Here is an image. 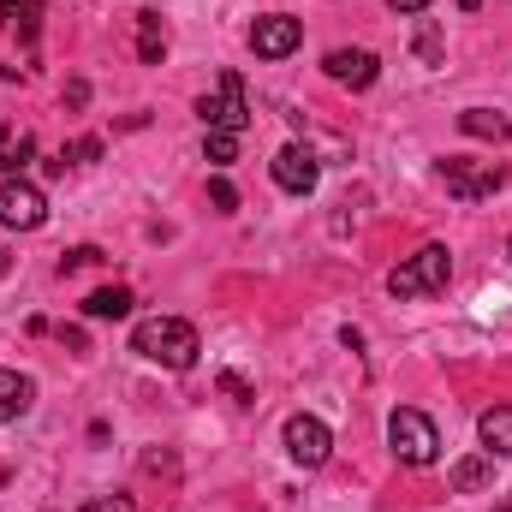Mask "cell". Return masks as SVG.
<instances>
[{"label":"cell","mask_w":512,"mask_h":512,"mask_svg":"<svg viewBox=\"0 0 512 512\" xmlns=\"http://www.w3.org/2000/svg\"><path fill=\"white\" fill-rule=\"evenodd\" d=\"M131 352L149 358V364H161V370H191L203 346H197V328H191V322H179V316H149V322H137Z\"/></svg>","instance_id":"1"},{"label":"cell","mask_w":512,"mask_h":512,"mask_svg":"<svg viewBox=\"0 0 512 512\" xmlns=\"http://www.w3.org/2000/svg\"><path fill=\"white\" fill-rule=\"evenodd\" d=\"M447 280H453V251L447 245H423L417 256H405L387 274V292L393 298H435V292H447Z\"/></svg>","instance_id":"2"},{"label":"cell","mask_w":512,"mask_h":512,"mask_svg":"<svg viewBox=\"0 0 512 512\" xmlns=\"http://www.w3.org/2000/svg\"><path fill=\"white\" fill-rule=\"evenodd\" d=\"M387 441H393V453H399L405 465H435V447H441L435 423H429L417 405H399V411L387 417Z\"/></svg>","instance_id":"3"},{"label":"cell","mask_w":512,"mask_h":512,"mask_svg":"<svg viewBox=\"0 0 512 512\" xmlns=\"http://www.w3.org/2000/svg\"><path fill=\"white\" fill-rule=\"evenodd\" d=\"M441 179L459 203H477V197H495L507 185V167L501 161H465V155H447L441 161Z\"/></svg>","instance_id":"4"},{"label":"cell","mask_w":512,"mask_h":512,"mask_svg":"<svg viewBox=\"0 0 512 512\" xmlns=\"http://www.w3.org/2000/svg\"><path fill=\"white\" fill-rule=\"evenodd\" d=\"M280 441H286V453H292V465H304V471H316V465H328V453H334V435H328V423H322V417H310V411H298V417H286V429H280Z\"/></svg>","instance_id":"5"},{"label":"cell","mask_w":512,"mask_h":512,"mask_svg":"<svg viewBox=\"0 0 512 512\" xmlns=\"http://www.w3.org/2000/svg\"><path fill=\"white\" fill-rule=\"evenodd\" d=\"M197 120L209 131H245L251 126V108H245V84L227 72L209 96H197Z\"/></svg>","instance_id":"6"},{"label":"cell","mask_w":512,"mask_h":512,"mask_svg":"<svg viewBox=\"0 0 512 512\" xmlns=\"http://www.w3.org/2000/svg\"><path fill=\"white\" fill-rule=\"evenodd\" d=\"M48 221V197H42V185H30V179H0V227H12V233H36Z\"/></svg>","instance_id":"7"},{"label":"cell","mask_w":512,"mask_h":512,"mask_svg":"<svg viewBox=\"0 0 512 512\" xmlns=\"http://www.w3.org/2000/svg\"><path fill=\"white\" fill-rule=\"evenodd\" d=\"M298 42H304V24H298V18H286V12H268V18H256V24H251L256 60H286Z\"/></svg>","instance_id":"8"},{"label":"cell","mask_w":512,"mask_h":512,"mask_svg":"<svg viewBox=\"0 0 512 512\" xmlns=\"http://www.w3.org/2000/svg\"><path fill=\"white\" fill-rule=\"evenodd\" d=\"M316 179H322V167H316V155H310L304 143H286V149L274 155V185H280V191L310 197V191H316Z\"/></svg>","instance_id":"9"},{"label":"cell","mask_w":512,"mask_h":512,"mask_svg":"<svg viewBox=\"0 0 512 512\" xmlns=\"http://www.w3.org/2000/svg\"><path fill=\"white\" fill-rule=\"evenodd\" d=\"M322 66H328V78L346 84V90H370V84L382 78V60H376L370 48H334Z\"/></svg>","instance_id":"10"},{"label":"cell","mask_w":512,"mask_h":512,"mask_svg":"<svg viewBox=\"0 0 512 512\" xmlns=\"http://www.w3.org/2000/svg\"><path fill=\"white\" fill-rule=\"evenodd\" d=\"M477 435H483V453L489 459H512V405H489L477 417Z\"/></svg>","instance_id":"11"},{"label":"cell","mask_w":512,"mask_h":512,"mask_svg":"<svg viewBox=\"0 0 512 512\" xmlns=\"http://www.w3.org/2000/svg\"><path fill=\"white\" fill-rule=\"evenodd\" d=\"M30 155H36V137H30L24 126H12V120H0V173H6V179H18Z\"/></svg>","instance_id":"12"},{"label":"cell","mask_w":512,"mask_h":512,"mask_svg":"<svg viewBox=\"0 0 512 512\" xmlns=\"http://www.w3.org/2000/svg\"><path fill=\"white\" fill-rule=\"evenodd\" d=\"M131 286H96L90 298H84V316L90 322H120V316H131Z\"/></svg>","instance_id":"13"},{"label":"cell","mask_w":512,"mask_h":512,"mask_svg":"<svg viewBox=\"0 0 512 512\" xmlns=\"http://www.w3.org/2000/svg\"><path fill=\"white\" fill-rule=\"evenodd\" d=\"M459 131H465V137H483V143H507L512 120L495 114V108H465V114H459Z\"/></svg>","instance_id":"14"},{"label":"cell","mask_w":512,"mask_h":512,"mask_svg":"<svg viewBox=\"0 0 512 512\" xmlns=\"http://www.w3.org/2000/svg\"><path fill=\"white\" fill-rule=\"evenodd\" d=\"M30 399H36L30 376H18V370H0V423L24 417V411H30Z\"/></svg>","instance_id":"15"},{"label":"cell","mask_w":512,"mask_h":512,"mask_svg":"<svg viewBox=\"0 0 512 512\" xmlns=\"http://www.w3.org/2000/svg\"><path fill=\"white\" fill-rule=\"evenodd\" d=\"M137 60L143 66H161L167 60V24L155 12H137Z\"/></svg>","instance_id":"16"},{"label":"cell","mask_w":512,"mask_h":512,"mask_svg":"<svg viewBox=\"0 0 512 512\" xmlns=\"http://www.w3.org/2000/svg\"><path fill=\"white\" fill-rule=\"evenodd\" d=\"M0 24L30 42V36L42 30V0H0Z\"/></svg>","instance_id":"17"},{"label":"cell","mask_w":512,"mask_h":512,"mask_svg":"<svg viewBox=\"0 0 512 512\" xmlns=\"http://www.w3.org/2000/svg\"><path fill=\"white\" fill-rule=\"evenodd\" d=\"M489 477H495V459H489V453H483V459H459V465H453V477H447V483H453V489H459V495H471V489H483V483H489Z\"/></svg>","instance_id":"18"},{"label":"cell","mask_w":512,"mask_h":512,"mask_svg":"<svg viewBox=\"0 0 512 512\" xmlns=\"http://www.w3.org/2000/svg\"><path fill=\"white\" fill-rule=\"evenodd\" d=\"M239 137H245V131H209L203 155H209L215 167H227V161H239Z\"/></svg>","instance_id":"19"},{"label":"cell","mask_w":512,"mask_h":512,"mask_svg":"<svg viewBox=\"0 0 512 512\" xmlns=\"http://www.w3.org/2000/svg\"><path fill=\"white\" fill-rule=\"evenodd\" d=\"M411 48H417V60H423V66H441V30H435L429 18L417 24V42H411Z\"/></svg>","instance_id":"20"},{"label":"cell","mask_w":512,"mask_h":512,"mask_svg":"<svg viewBox=\"0 0 512 512\" xmlns=\"http://www.w3.org/2000/svg\"><path fill=\"white\" fill-rule=\"evenodd\" d=\"M102 262V251L96 245H72V251L60 256V274H78V268H96Z\"/></svg>","instance_id":"21"},{"label":"cell","mask_w":512,"mask_h":512,"mask_svg":"<svg viewBox=\"0 0 512 512\" xmlns=\"http://www.w3.org/2000/svg\"><path fill=\"white\" fill-rule=\"evenodd\" d=\"M221 393H227L233 405H251V399H256L251 382H245V376H233V370H221Z\"/></svg>","instance_id":"22"},{"label":"cell","mask_w":512,"mask_h":512,"mask_svg":"<svg viewBox=\"0 0 512 512\" xmlns=\"http://www.w3.org/2000/svg\"><path fill=\"white\" fill-rule=\"evenodd\" d=\"M209 203H215L221 215H233V209H239V191H233L227 179H215V185H209Z\"/></svg>","instance_id":"23"},{"label":"cell","mask_w":512,"mask_h":512,"mask_svg":"<svg viewBox=\"0 0 512 512\" xmlns=\"http://www.w3.org/2000/svg\"><path fill=\"white\" fill-rule=\"evenodd\" d=\"M84 512H137V507H131V495H102V501H90Z\"/></svg>","instance_id":"24"},{"label":"cell","mask_w":512,"mask_h":512,"mask_svg":"<svg viewBox=\"0 0 512 512\" xmlns=\"http://www.w3.org/2000/svg\"><path fill=\"white\" fill-rule=\"evenodd\" d=\"M96 155H102V137H78L72 143V161H96Z\"/></svg>","instance_id":"25"},{"label":"cell","mask_w":512,"mask_h":512,"mask_svg":"<svg viewBox=\"0 0 512 512\" xmlns=\"http://www.w3.org/2000/svg\"><path fill=\"white\" fill-rule=\"evenodd\" d=\"M66 102H72V108H84V102H90V84H84V78H72V84H66Z\"/></svg>","instance_id":"26"},{"label":"cell","mask_w":512,"mask_h":512,"mask_svg":"<svg viewBox=\"0 0 512 512\" xmlns=\"http://www.w3.org/2000/svg\"><path fill=\"white\" fill-rule=\"evenodd\" d=\"M387 6H393V12H423L429 0H387Z\"/></svg>","instance_id":"27"},{"label":"cell","mask_w":512,"mask_h":512,"mask_svg":"<svg viewBox=\"0 0 512 512\" xmlns=\"http://www.w3.org/2000/svg\"><path fill=\"white\" fill-rule=\"evenodd\" d=\"M6 268H12V256H6V251H0V274H6Z\"/></svg>","instance_id":"28"},{"label":"cell","mask_w":512,"mask_h":512,"mask_svg":"<svg viewBox=\"0 0 512 512\" xmlns=\"http://www.w3.org/2000/svg\"><path fill=\"white\" fill-rule=\"evenodd\" d=\"M507 256H512V239H507Z\"/></svg>","instance_id":"29"},{"label":"cell","mask_w":512,"mask_h":512,"mask_svg":"<svg viewBox=\"0 0 512 512\" xmlns=\"http://www.w3.org/2000/svg\"><path fill=\"white\" fill-rule=\"evenodd\" d=\"M501 512H512V507H501Z\"/></svg>","instance_id":"30"}]
</instances>
